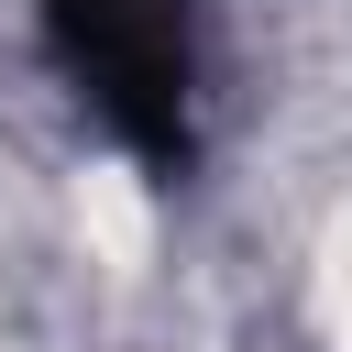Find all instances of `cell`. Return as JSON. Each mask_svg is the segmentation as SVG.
<instances>
[{"label":"cell","mask_w":352,"mask_h":352,"mask_svg":"<svg viewBox=\"0 0 352 352\" xmlns=\"http://www.w3.org/2000/svg\"><path fill=\"white\" fill-rule=\"evenodd\" d=\"M55 55L110 132H132L154 154L187 132V88H198L187 0H55Z\"/></svg>","instance_id":"cell-1"}]
</instances>
